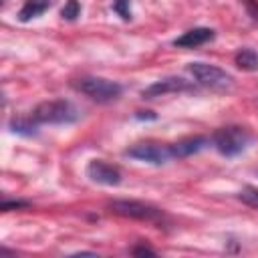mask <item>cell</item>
Returning <instances> with one entry per match:
<instances>
[{"label": "cell", "mask_w": 258, "mask_h": 258, "mask_svg": "<svg viewBox=\"0 0 258 258\" xmlns=\"http://www.w3.org/2000/svg\"><path fill=\"white\" fill-rule=\"evenodd\" d=\"M212 38H214V30L212 28H191V30L183 32L181 36H177L173 40V44L179 46V48H196L200 44H206Z\"/></svg>", "instance_id": "obj_10"}, {"label": "cell", "mask_w": 258, "mask_h": 258, "mask_svg": "<svg viewBox=\"0 0 258 258\" xmlns=\"http://www.w3.org/2000/svg\"><path fill=\"white\" fill-rule=\"evenodd\" d=\"M87 177L91 181H95V183H101V185H119L121 183V171L115 165H111V163H107L103 159L89 161Z\"/></svg>", "instance_id": "obj_8"}, {"label": "cell", "mask_w": 258, "mask_h": 258, "mask_svg": "<svg viewBox=\"0 0 258 258\" xmlns=\"http://www.w3.org/2000/svg\"><path fill=\"white\" fill-rule=\"evenodd\" d=\"M133 254H135V256H143V254L153 256L155 250H151V248H147V246H137V248H133Z\"/></svg>", "instance_id": "obj_19"}, {"label": "cell", "mask_w": 258, "mask_h": 258, "mask_svg": "<svg viewBox=\"0 0 258 258\" xmlns=\"http://www.w3.org/2000/svg\"><path fill=\"white\" fill-rule=\"evenodd\" d=\"M36 121L32 119V117H16V119H12L10 121V129L14 131V133H20V135H34L36 133Z\"/></svg>", "instance_id": "obj_13"}, {"label": "cell", "mask_w": 258, "mask_h": 258, "mask_svg": "<svg viewBox=\"0 0 258 258\" xmlns=\"http://www.w3.org/2000/svg\"><path fill=\"white\" fill-rule=\"evenodd\" d=\"M125 155L127 157H133V159H139V161L153 163V165H161L167 159H171L169 145H161V143H153V141L135 143L129 149H125Z\"/></svg>", "instance_id": "obj_6"}, {"label": "cell", "mask_w": 258, "mask_h": 258, "mask_svg": "<svg viewBox=\"0 0 258 258\" xmlns=\"http://www.w3.org/2000/svg\"><path fill=\"white\" fill-rule=\"evenodd\" d=\"M187 73L196 79L198 85L208 87V89L224 91V89L232 87V77L226 71H222L220 67H214V64H208V62H189Z\"/></svg>", "instance_id": "obj_4"}, {"label": "cell", "mask_w": 258, "mask_h": 258, "mask_svg": "<svg viewBox=\"0 0 258 258\" xmlns=\"http://www.w3.org/2000/svg\"><path fill=\"white\" fill-rule=\"evenodd\" d=\"M73 87L77 91H81L83 95L91 97L93 101L97 103H109V101H115L121 97L123 93V87L115 81H109V79H103V77H83V79H77L73 83Z\"/></svg>", "instance_id": "obj_2"}, {"label": "cell", "mask_w": 258, "mask_h": 258, "mask_svg": "<svg viewBox=\"0 0 258 258\" xmlns=\"http://www.w3.org/2000/svg\"><path fill=\"white\" fill-rule=\"evenodd\" d=\"M109 210L117 216L133 218V220H145V222L163 220V212L159 208L149 206L145 202H137V200H115L109 204Z\"/></svg>", "instance_id": "obj_5"}, {"label": "cell", "mask_w": 258, "mask_h": 258, "mask_svg": "<svg viewBox=\"0 0 258 258\" xmlns=\"http://www.w3.org/2000/svg\"><path fill=\"white\" fill-rule=\"evenodd\" d=\"M113 10L123 20H129L131 18V4H129V0H113Z\"/></svg>", "instance_id": "obj_16"}, {"label": "cell", "mask_w": 258, "mask_h": 258, "mask_svg": "<svg viewBox=\"0 0 258 258\" xmlns=\"http://www.w3.org/2000/svg\"><path fill=\"white\" fill-rule=\"evenodd\" d=\"M244 4H246L248 14L258 22V2H256V0H244Z\"/></svg>", "instance_id": "obj_18"}, {"label": "cell", "mask_w": 258, "mask_h": 258, "mask_svg": "<svg viewBox=\"0 0 258 258\" xmlns=\"http://www.w3.org/2000/svg\"><path fill=\"white\" fill-rule=\"evenodd\" d=\"M28 206H30V204H28V202H24V200H12V202H8V200H6V202H2V206H0V208H2L4 212H10V210L28 208Z\"/></svg>", "instance_id": "obj_17"}, {"label": "cell", "mask_w": 258, "mask_h": 258, "mask_svg": "<svg viewBox=\"0 0 258 258\" xmlns=\"http://www.w3.org/2000/svg\"><path fill=\"white\" fill-rule=\"evenodd\" d=\"M79 14H81V2L79 0H67L62 10H60V16L64 20H75Z\"/></svg>", "instance_id": "obj_14"}, {"label": "cell", "mask_w": 258, "mask_h": 258, "mask_svg": "<svg viewBox=\"0 0 258 258\" xmlns=\"http://www.w3.org/2000/svg\"><path fill=\"white\" fill-rule=\"evenodd\" d=\"M30 117L36 123H48V125H67L75 123L79 119V109L64 99H54V101H44L34 107Z\"/></svg>", "instance_id": "obj_1"}, {"label": "cell", "mask_w": 258, "mask_h": 258, "mask_svg": "<svg viewBox=\"0 0 258 258\" xmlns=\"http://www.w3.org/2000/svg\"><path fill=\"white\" fill-rule=\"evenodd\" d=\"M206 145H208V137H204V135L183 137V139H179V141L169 145V153H171V157L181 159V157H189V155L202 151Z\"/></svg>", "instance_id": "obj_9"}, {"label": "cell", "mask_w": 258, "mask_h": 258, "mask_svg": "<svg viewBox=\"0 0 258 258\" xmlns=\"http://www.w3.org/2000/svg\"><path fill=\"white\" fill-rule=\"evenodd\" d=\"M236 64L242 71H256L258 69V54L252 48H242L236 52Z\"/></svg>", "instance_id": "obj_12"}, {"label": "cell", "mask_w": 258, "mask_h": 258, "mask_svg": "<svg viewBox=\"0 0 258 258\" xmlns=\"http://www.w3.org/2000/svg\"><path fill=\"white\" fill-rule=\"evenodd\" d=\"M212 143L222 155L234 157V155H238L246 149V145L250 143V133L244 127H238V125L220 127V129L214 131Z\"/></svg>", "instance_id": "obj_3"}, {"label": "cell", "mask_w": 258, "mask_h": 258, "mask_svg": "<svg viewBox=\"0 0 258 258\" xmlns=\"http://www.w3.org/2000/svg\"><path fill=\"white\" fill-rule=\"evenodd\" d=\"M135 117H137V119H155V115H153L151 111H139Z\"/></svg>", "instance_id": "obj_20"}, {"label": "cell", "mask_w": 258, "mask_h": 258, "mask_svg": "<svg viewBox=\"0 0 258 258\" xmlns=\"http://www.w3.org/2000/svg\"><path fill=\"white\" fill-rule=\"evenodd\" d=\"M238 198H240L246 206H250V208H256V210H258V189H256V187H252V185L244 187V189L238 194Z\"/></svg>", "instance_id": "obj_15"}, {"label": "cell", "mask_w": 258, "mask_h": 258, "mask_svg": "<svg viewBox=\"0 0 258 258\" xmlns=\"http://www.w3.org/2000/svg\"><path fill=\"white\" fill-rule=\"evenodd\" d=\"M194 89L196 87L181 77H165V79H159L153 85L145 87L141 91V97L143 99H155V97H161L167 93H183V91H194Z\"/></svg>", "instance_id": "obj_7"}, {"label": "cell", "mask_w": 258, "mask_h": 258, "mask_svg": "<svg viewBox=\"0 0 258 258\" xmlns=\"http://www.w3.org/2000/svg\"><path fill=\"white\" fill-rule=\"evenodd\" d=\"M50 8V0H26L18 12V20L20 22H28L30 18H36L40 14H44Z\"/></svg>", "instance_id": "obj_11"}]
</instances>
